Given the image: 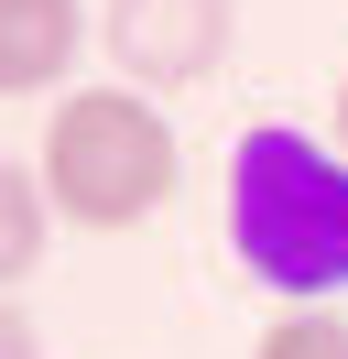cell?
<instances>
[{"instance_id": "277c9868", "label": "cell", "mask_w": 348, "mask_h": 359, "mask_svg": "<svg viewBox=\"0 0 348 359\" xmlns=\"http://www.w3.org/2000/svg\"><path fill=\"white\" fill-rule=\"evenodd\" d=\"M87 33V0H0V98H65Z\"/></svg>"}, {"instance_id": "8992f818", "label": "cell", "mask_w": 348, "mask_h": 359, "mask_svg": "<svg viewBox=\"0 0 348 359\" xmlns=\"http://www.w3.org/2000/svg\"><path fill=\"white\" fill-rule=\"evenodd\" d=\"M250 359H348V316L337 305H272V327L250 337Z\"/></svg>"}, {"instance_id": "5b68a950", "label": "cell", "mask_w": 348, "mask_h": 359, "mask_svg": "<svg viewBox=\"0 0 348 359\" xmlns=\"http://www.w3.org/2000/svg\"><path fill=\"white\" fill-rule=\"evenodd\" d=\"M44 240H55V207H44V175L0 163V294H22V283H33Z\"/></svg>"}, {"instance_id": "3957f363", "label": "cell", "mask_w": 348, "mask_h": 359, "mask_svg": "<svg viewBox=\"0 0 348 359\" xmlns=\"http://www.w3.org/2000/svg\"><path fill=\"white\" fill-rule=\"evenodd\" d=\"M98 44L120 88H207L229 66V0H109L98 11Z\"/></svg>"}, {"instance_id": "6da1fadb", "label": "cell", "mask_w": 348, "mask_h": 359, "mask_svg": "<svg viewBox=\"0 0 348 359\" xmlns=\"http://www.w3.org/2000/svg\"><path fill=\"white\" fill-rule=\"evenodd\" d=\"M229 250L283 305L348 294V153L316 131H283V120L239 131L229 142Z\"/></svg>"}, {"instance_id": "7a4b0ae2", "label": "cell", "mask_w": 348, "mask_h": 359, "mask_svg": "<svg viewBox=\"0 0 348 359\" xmlns=\"http://www.w3.org/2000/svg\"><path fill=\"white\" fill-rule=\"evenodd\" d=\"M44 207H55V229H87V240H130V229H152L174 207V185H185V153H174V120L152 109V88H120V76H98V88H65L55 109H44Z\"/></svg>"}, {"instance_id": "52a82bcc", "label": "cell", "mask_w": 348, "mask_h": 359, "mask_svg": "<svg viewBox=\"0 0 348 359\" xmlns=\"http://www.w3.org/2000/svg\"><path fill=\"white\" fill-rule=\"evenodd\" d=\"M326 142L348 153V66H337V98H326Z\"/></svg>"}]
</instances>
